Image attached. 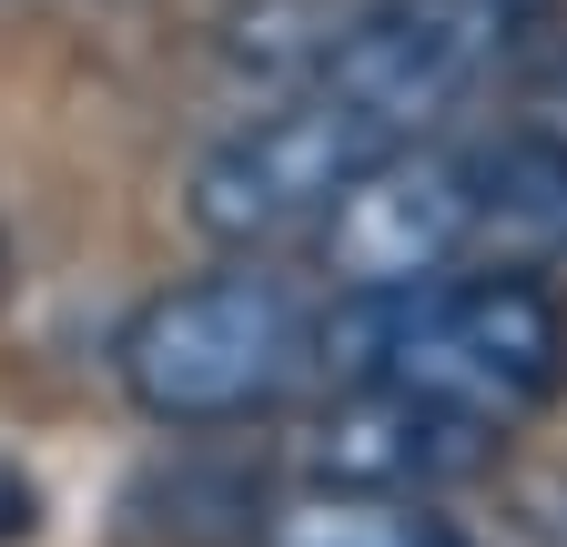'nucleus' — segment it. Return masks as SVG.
I'll use <instances>...</instances> for the list:
<instances>
[{
	"mask_svg": "<svg viewBox=\"0 0 567 547\" xmlns=\"http://www.w3.org/2000/svg\"><path fill=\"white\" fill-rule=\"evenodd\" d=\"M305 365H324L305 295L274 264H224L203 285L153 295L122 324V395L153 426L203 436V426H254L305 385Z\"/></svg>",
	"mask_w": 567,
	"mask_h": 547,
	"instance_id": "obj_2",
	"label": "nucleus"
},
{
	"mask_svg": "<svg viewBox=\"0 0 567 547\" xmlns=\"http://www.w3.org/2000/svg\"><path fill=\"white\" fill-rule=\"evenodd\" d=\"M0 295H11V234H0Z\"/></svg>",
	"mask_w": 567,
	"mask_h": 547,
	"instance_id": "obj_8",
	"label": "nucleus"
},
{
	"mask_svg": "<svg viewBox=\"0 0 567 547\" xmlns=\"http://www.w3.org/2000/svg\"><path fill=\"white\" fill-rule=\"evenodd\" d=\"M476 264L567 274V132L527 122L507 143H476Z\"/></svg>",
	"mask_w": 567,
	"mask_h": 547,
	"instance_id": "obj_7",
	"label": "nucleus"
},
{
	"mask_svg": "<svg viewBox=\"0 0 567 547\" xmlns=\"http://www.w3.org/2000/svg\"><path fill=\"white\" fill-rule=\"evenodd\" d=\"M334 385H415L456 416L517 436L567 385V305L547 274L456 264L425 285H334V314L315 324Z\"/></svg>",
	"mask_w": 567,
	"mask_h": 547,
	"instance_id": "obj_1",
	"label": "nucleus"
},
{
	"mask_svg": "<svg viewBox=\"0 0 567 547\" xmlns=\"http://www.w3.org/2000/svg\"><path fill=\"white\" fill-rule=\"evenodd\" d=\"M385 153H405V143H395L375 112H354L334 82L305 72L284 102L244 112L224 143H203V163H193V183H183V214H193L203 244L264 254V244L315 234Z\"/></svg>",
	"mask_w": 567,
	"mask_h": 547,
	"instance_id": "obj_3",
	"label": "nucleus"
},
{
	"mask_svg": "<svg viewBox=\"0 0 567 547\" xmlns=\"http://www.w3.org/2000/svg\"><path fill=\"white\" fill-rule=\"evenodd\" d=\"M315 254L334 285H425L476 264V153L405 143L315 224Z\"/></svg>",
	"mask_w": 567,
	"mask_h": 547,
	"instance_id": "obj_5",
	"label": "nucleus"
},
{
	"mask_svg": "<svg viewBox=\"0 0 567 547\" xmlns=\"http://www.w3.org/2000/svg\"><path fill=\"white\" fill-rule=\"evenodd\" d=\"M496 426L456 416V405L415 395V385H344L315 436H305V466L324 487H385V497H446L466 487L476 466H496Z\"/></svg>",
	"mask_w": 567,
	"mask_h": 547,
	"instance_id": "obj_6",
	"label": "nucleus"
},
{
	"mask_svg": "<svg viewBox=\"0 0 567 547\" xmlns=\"http://www.w3.org/2000/svg\"><path fill=\"white\" fill-rule=\"evenodd\" d=\"M537 31V0H375L344 21L315 61L354 112H375L395 143H436V132L507 72Z\"/></svg>",
	"mask_w": 567,
	"mask_h": 547,
	"instance_id": "obj_4",
	"label": "nucleus"
},
{
	"mask_svg": "<svg viewBox=\"0 0 567 547\" xmlns=\"http://www.w3.org/2000/svg\"><path fill=\"white\" fill-rule=\"evenodd\" d=\"M446 547H456V537H446Z\"/></svg>",
	"mask_w": 567,
	"mask_h": 547,
	"instance_id": "obj_9",
	"label": "nucleus"
}]
</instances>
